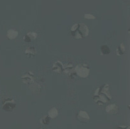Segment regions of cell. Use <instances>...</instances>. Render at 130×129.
Segmentation results:
<instances>
[{"mask_svg": "<svg viewBox=\"0 0 130 129\" xmlns=\"http://www.w3.org/2000/svg\"><path fill=\"white\" fill-rule=\"evenodd\" d=\"M127 127H128V126L127 127L126 126H119L116 129H126Z\"/></svg>", "mask_w": 130, "mask_h": 129, "instance_id": "13", "label": "cell"}, {"mask_svg": "<svg viewBox=\"0 0 130 129\" xmlns=\"http://www.w3.org/2000/svg\"><path fill=\"white\" fill-rule=\"evenodd\" d=\"M106 110L108 114H115L118 111V106L115 104L107 105V107L106 108Z\"/></svg>", "mask_w": 130, "mask_h": 129, "instance_id": "6", "label": "cell"}, {"mask_svg": "<svg viewBox=\"0 0 130 129\" xmlns=\"http://www.w3.org/2000/svg\"><path fill=\"white\" fill-rule=\"evenodd\" d=\"M75 72L78 75L84 78L88 75L89 73V70L86 66L84 65V64H79L77 66L76 68H75Z\"/></svg>", "mask_w": 130, "mask_h": 129, "instance_id": "1", "label": "cell"}, {"mask_svg": "<svg viewBox=\"0 0 130 129\" xmlns=\"http://www.w3.org/2000/svg\"><path fill=\"white\" fill-rule=\"evenodd\" d=\"M50 119L51 118L48 117V115L47 116H44L42 119H40V123H42L43 125H48L50 122Z\"/></svg>", "mask_w": 130, "mask_h": 129, "instance_id": "9", "label": "cell"}, {"mask_svg": "<svg viewBox=\"0 0 130 129\" xmlns=\"http://www.w3.org/2000/svg\"><path fill=\"white\" fill-rule=\"evenodd\" d=\"M42 129H44V128H42Z\"/></svg>", "mask_w": 130, "mask_h": 129, "instance_id": "14", "label": "cell"}, {"mask_svg": "<svg viewBox=\"0 0 130 129\" xmlns=\"http://www.w3.org/2000/svg\"><path fill=\"white\" fill-rule=\"evenodd\" d=\"M26 36H27L31 40V39H34L36 37H37V34L36 33H34V32H30L27 34V35H26Z\"/></svg>", "mask_w": 130, "mask_h": 129, "instance_id": "12", "label": "cell"}, {"mask_svg": "<svg viewBox=\"0 0 130 129\" xmlns=\"http://www.w3.org/2000/svg\"><path fill=\"white\" fill-rule=\"evenodd\" d=\"M22 81L25 84H30L34 81V75L31 74H28V73H26V74L22 76Z\"/></svg>", "mask_w": 130, "mask_h": 129, "instance_id": "4", "label": "cell"}, {"mask_svg": "<svg viewBox=\"0 0 130 129\" xmlns=\"http://www.w3.org/2000/svg\"><path fill=\"white\" fill-rule=\"evenodd\" d=\"M101 52L103 53V54L104 55H106V54H108L110 53V50L107 46L104 45V46H102L101 47Z\"/></svg>", "mask_w": 130, "mask_h": 129, "instance_id": "11", "label": "cell"}, {"mask_svg": "<svg viewBox=\"0 0 130 129\" xmlns=\"http://www.w3.org/2000/svg\"><path fill=\"white\" fill-rule=\"evenodd\" d=\"M59 115V112H58V110L56 108L54 107L52 109H50L48 111V115L50 117V118H55V117H57Z\"/></svg>", "mask_w": 130, "mask_h": 129, "instance_id": "7", "label": "cell"}, {"mask_svg": "<svg viewBox=\"0 0 130 129\" xmlns=\"http://www.w3.org/2000/svg\"><path fill=\"white\" fill-rule=\"evenodd\" d=\"M18 31L13 30V29H11V30H8V31L7 37L9 39H13L15 38H17V36H18Z\"/></svg>", "mask_w": 130, "mask_h": 129, "instance_id": "8", "label": "cell"}, {"mask_svg": "<svg viewBox=\"0 0 130 129\" xmlns=\"http://www.w3.org/2000/svg\"><path fill=\"white\" fill-rule=\"evenodd\" d=\"M16 104L14 103V101L13 100H6L5 103L3 104V109L5 111H11L15 108Z\"/></svg>", "mask_w": 130, "mask_h": 129, "instance_id": "2", "label": "cell"}, {"mask_svg": "<svg viewBox=\"0 0 130 129\" xmlns=\"http://www.w3.org/2000/svg\"><path fill=\"white\" fill-rule=\"evenodd\" d=\"M36 51L32 47H30V48H27L25 51V53L26 54V55H34L35 54Z\"/></svg>", "mask_w": 130, "mask_h": 129, "instance_id": "10", "label": "cell"}, {"mask_svg": "<svg viewBox=\"0 0 130 129\" xmlns=\"http://www.w3.org/2000/svg\"><path fill=\"white\" fill-rule=\"evenodd\" d=\"M63 68H64V67H63L62 63H60V61L55 62L52 67L53 71L58 73H61L62 71H63Z\"/></svg>", "mask_w": 130, "mask_h": 129, "instance_id": "3", "label": "cell"}, {"mask_svg": "<svg viewBox=\"0 0 130 129\" xmlns=\"http://www.w3.org/2000/svg\"><path fill=\"white\" fill-rule=\"evenodd\" d=\"M78 119L83 122H86L89 120V116L88 114L85 111H80L77 116Z\"/></svg>", "mask_w": 130, "mask_h": 129, "instance_id": "5", "label": "cell"}]
</instances>
